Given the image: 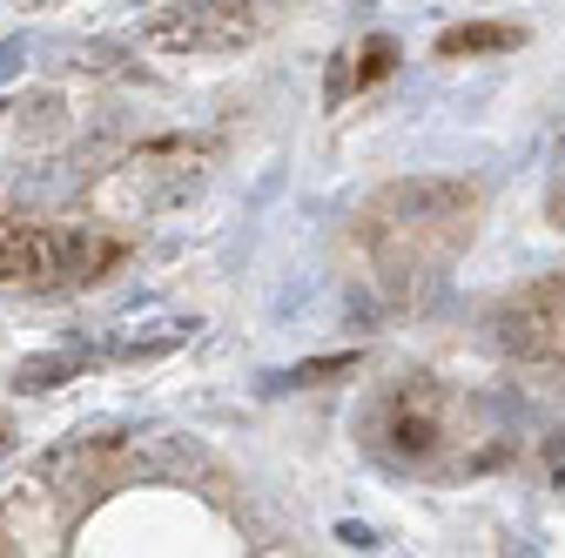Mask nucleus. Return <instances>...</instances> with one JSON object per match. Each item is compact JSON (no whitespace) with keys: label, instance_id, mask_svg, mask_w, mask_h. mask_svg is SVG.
<instances>
[{"label":"nucleus","instance_id":"nucleus-11","mask_svg":"<svg viewBox=\"0 0 565 558\" xmlns=\"http://www.w3.org/2000/svg\"><path fill=\"white\" fill-rule=\"evenodd\" d=\"M545 216H552V229H565V182L552 189V202H545Z\"/></svg>","mask_w":565,"mask_h":558},{"label":"nucleus","instance_id":"nucleus-7","mask_svg":"<svg viewBox=\"0 0 565 558\" xmlns=\"http://www.w3.org/2000/svg\"><path fill=\"white\" fill-rule=\"evenodd\" d=\"M391 67H397V41H391V34L364 41V54H337V75H330V101H343L350 88H371V82H384Z\"/></svg>","mask_w":565,"mask_h":558},{"label":"nucleus","instance_id":"nucleus-2","mask_svg":"<svg viewBox=\"0 0 565 558\" xmlns=\"http://www.w3.org/2000/svg\"><path fill=\"white\" fill-rule=\"evenodd\" d=\"M121 262V243L88 229H54L28 216H0V283L8 290H75Z\"/></svg>","mask_w":565,"mask_h":558},{"label":"nucleus","instance_id":"nucleus-6","mask_svg":"<svg viewBox=\"0 0 565 558\" xmlns=\"http://www.w3.org/2000/svg\"><path fill=\"white\" fill-rule=\"evenodd\" d=\"M195 189H202V155L189 142H149L135 162L115 169L108 208H121V216H162V208H182Z\"/></svg>","mask_w":565,"mask_h":558},{"label":"nucleus","instance_id":"nucleus-12","mask_svg":"<svg viewBox=\"0 0 565 558\" xmlns=\"http://www.w3.org/2000/svg\"><path fill=\"white\" fill-rule=\"evenodd\" d=\"M552 477H565V438H552Z\"/></svg>","mask_w":565,"mask_h":558},{"label":"nucleus","instance_id":"nucleus-8","mask_svg":"<svg viewBox=\"0 0 565 558\" xmlns=\"http://www.w3.org/2000/svg\"><path fill=\"white\" fill-rule=\"evenodd\" d=\"M519 47V28H499V21H471V28H445L438 34V54L445 61H465V54H512Z\"/></svg>","mask_w":565,"mask_h":558},{"label":"nucleus","instance_id":"nucleus-5","mask_svg":"<svg viewBox=\"0 0 565 558\" xmlns=\"http://www.w3.org/2000/svg\"><path fill=\"white\" fill-rule=\"evenodd\" d=\"M484 343L512 364H558L565 357V276L512 290L484 316Z\"/></svg>","mask_w":565,"mask_h":558},{"label":"nucleus","instance_id":"nucleus-10","mask_svg":"<svg viewBox=\"0 0 565 558\" xmlns=\"http://www.w3.org/2000/svg\"><path fill=\"white\" fill-rule=\"evenodd\" d=\"M358 357H317V364H303V371H290V384H317V377H343Z\"/></svg>","mask_w":565,"mask_h":558},{"label":"nucleus","instance_id":"nucleus-1","mask_svg":"<svg viewBox=\"0 0 565 558\" xmlns=\"http://www.w3.org/2000/svg\"><path fill=\"white\" fill-rule=\"evenodd\" d=\"M478 182L458 175H417V182H391L358 208V243L377 262L384 283H404V276L445 269L478 223Z\"/></svg>","mask_w":565,"mask_h":558},{"label":"nucleus","instance_id":"nucleus-4","mask_svg":"<svg viewBox=\"0 0 565 558\" xmlns=\"http://www.w3.org/2000/svg\"><path fill=\"white\" fill-rule=\"evenodd\" d=\"M269 21H276L269 0H189V8H169L162 21L141 28V47L162 61H216L263 41Z\"/></svg>","mask_w":565,"mask_h":558},{"label":"nucleus","instance_id":"nucleus-3","mask_svg":"<svg viewBox=\"0 0 565 558\" xmlns=\"http://www.w3.org/2000/svg\"><path fill=\"white\" fill-rule=\"evenodd\" d=\"M451 410H458V397L438 377H424V371L417 377H397L371 404V417H364V444L377 458L404 464V471H431L438 451L451 444Z\"/></svg>","mask_w":565,"mask_h":558},{"label":"nucleus","instance_id":"nucleus-9","mask_svg":"<svg viewBox=\"0 0 565 558\" xmlns=\"http://www.w3.org/2000/svg\"><path fill=\"white\" fill-rule=\"evenodd\" d=\"M67 371H75V357H34V364L14 371V390H54Z\"/></svg>","mask_w":565,"mask_h":558},{"label":"nucleus","instance_id":"nucleus-13","mask_svg":"<svg viewBox=\"0 0 565 558\" xmlns=\"http://www.w3.org/2000/svg\"><path fill=\"white\" fill-rule=\"evenodd\" d=\"M0 451H8V425H0Z\"/></svg>","mask_w":565,"mask_h":558}]
</instances>
